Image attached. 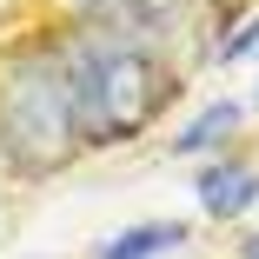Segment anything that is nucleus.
I'll use <instances>...</instances> for the list:
<instances>
[{
  "instance_id": "20e7f679",
  "label": "nucleus",
  "mask_w": 259,
  "mask_h": 259,
  "mask_svg": "<svg viewBox=\"0 0 259 259\" xmlns=\"http://www.w3.org/2000/svg\"><path fill=\"white\" fill-rule=\"evenodd\" d=\"M239 120H246L239 100H213V107H206L193 126H180V133H173V153H199V146H213V140H220V133H233Z\"/></svg>"
},
{
  "instance_id": "f257e3e1",
  "label": "nucleus",
  "mask_w": 259,
  "mask_h": 259,
  "mask_svg": "<svg viewBox=\"0 0 259 259\" xmlns=\"http://www.w3.org/2000/svg\"><path fill=\"white\" fill-rule=\"evenodd\" d=\"M0 140L33 173L67 160V146L80 140V120H73V80L60 54H33L0 80Z\"/></svg>"
},
{
  "instance_id": "7ed1b4c3",
  "label": "nucleus",
  "mask_w": 259,
  "mask_h": 259,
  "mask_svg": "<svg viewBox=\"0 0 259 259\" xmlns=\"http://www.w3.org/2000/svg\"><path fill=\"white\" fill-rule=\"evenodd\" d=\"M173 246H186V226L160 220V226H126L120 239L100 246V259H160V252H173Z\"/></svg>"
},
{
  "instance_id": "39448f33",
  "label": "nucleus",
  "mask_w": 259,
  "mask_h": 259,
  "mask_svg": "<svg viewBox=\"0 0 259 259\" xmlns=\"http://www.w3.org/2000/svg\"><path fill=\"white\" fill-rule=\"evenodd\" d=\"M246 47H259V20H246V27L226 40V54H220V60H246Z\"/></svg>"
},
{
  "instance_id": "f03ea898",
  "label": "nucleus",
  "mask_w": 259,
  "mask_h": 259,
  "mask_svg": "<svg viewBox=\"0 0 259 259\" xmlns=\"http://www.w3.org/2000/svg\"><path fill=\"white\" fill-rule=\"evenodd\" d=\"M252 199H259V173L239 166V160H220V166H206V173H199V206H206L213 220L246 213Z\"/></svg>"
},
{
  "instance_id": "423d86ee",
  "label": "nucleus",
  "mask_w": 259,
  "mask_h": 259,
  "mask_svg": "<svg viewBox=\"0 0 259 259\" xmlns=\"http://www.w3.org/2000/svg\"><path fill=\"white\" fill-rule=\"evenodd\" d=\"M246 259H259V239H252V246H246Z\"/></svg>"
}]
</instances>
